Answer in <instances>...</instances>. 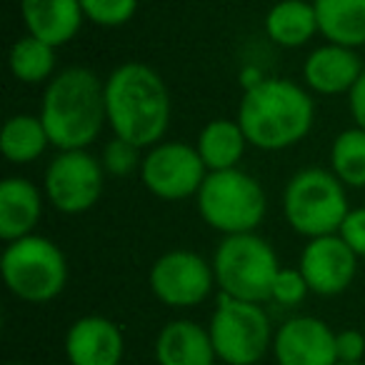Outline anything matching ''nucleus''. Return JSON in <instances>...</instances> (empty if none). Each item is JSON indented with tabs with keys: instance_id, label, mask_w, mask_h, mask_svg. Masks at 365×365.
Here are the masks:
<instances>
[{
	"instance_id": "obj_25",
	"label": "nucleus",
	"mask_w": 365,
	"mask_h": 365,
	"mask_svg": "<svg viewBox=\"0 0 365 365\" xmlns=\"http://www.w3.org/2000/svg\"><path fill=\"white\" fill-rule=\"evenodd\" d=\"M83 16L101 28H120L135 16L138 0H81Z\"/></svg>"
},
{
	"instance_id": "obj_24",
	"label": "nucleus",
	"mask_w": 365,
	"mask_h": 365,
	"mask_svg": "<svg viewBox=\"0 0 365 365\" xmlns=\"http://www.w3.org/2000/svg\"><path fill=\"white\" fill-rule=\"evenodd\" d=\"M330 170L348 188H365V130L348 128L333 140Z\"/></svg>"
},
{
	"instance_id": "obj_10",
	"label": "nucleus",
	"mask_w": 365,
	"mask_h": 365,
	"mask_svg": "<svg viewBox=\"0 0 365 365\" xmlns=\"http://www.w3.org/2000/svg\"><path fill=\"white\" fill-rule=\"evenodd\" d=\"M103 163L88 150H61L43 180L48 203L66 215L91 210L103 195Z\"/></svg>"
},
{
	"instance_id": "obj_5",
	"label": "nucleus",
	"mask_w": 365,
	"mask_h": 365,
	"mask_svg": "<svg viewBox=\"0 0 365 365\" xmlns=\"http://www.w3.org/2000/svg\"><path fill=\"white\" fill-rule=\"evenodd\" d=\"M283 213L290 228L308 240L335 235L350 213L345 185L333 170L305 168L285 185Z\"/></svg>"
},
{
	"instance_id": "obj_30",
	"label": "nucleus",
	"mask_w": 365,
	"mask_h": 365,
	"mask_svg": "<svg viewBox=\"0 0 365 365\" xmlns=\"http://www.w3.org/2000/svg\"><path fill=\"white\" fill-rule=\"evenodd\" d=\"M348 106H350V115L355 120V128H363L365 130V71L358 78V83L353 86V91L348 93Z\"/></svg>"
},
{
	"instance_id": "obj_29",
	"label": "nucleus",
	"mask_w": 365,
	"mask_h": 365,
	"mask_svg": "<svg viewBox=\"0 0 365 365\" xmlns=\"http://www.w3.org/2000/svg\"><path fill=\"white\" fill-rule=\"evenodd\" d=\"M335 353H338V363H363L365 335L353 328L335 333Z\"/></svg>"
},
{
	"instance_id": "obj_31",
	"label": "nucleus",
	"mask_w": 365,
	"mask_h": 365,
	"mask_svg": "<svg viewBox=\"0 0 365 365\" xmlns=\"http://www.w3.org/2000/svg\"><path fill=\"white\" fill-rule=\"evenodd\" d=\"M335 365H365V363H335Z\"/></svg>"
},
{
	"instance_id": "obj_8",
	"label": "nucleus",
	"mask_w": 365,
	"mask_h": 365,
	"mask_svg": "<svg viewBox=\"0 0 365 365\" xmlns=\"http://www.w3.org/2000/svg\"><path fill=\"white\" fill-rule=\"evenodd\" d=\"M210 338L220 363L255 365L273 348L270 318L260 303L220 295L210 318Z\"/></svg>"
},
{
	"instance_id": "obj_26",
	"label": "nucleus",
	"mask_w": 365,
	"mask_h": 365,
	"mask_svg": "<svg viewBox=\"0 0 365 365\" xmlns=\"http://www.w3.org/2000/svg\"><path fill=\"white\" fill-rule=\"evenodd\" d=\"M138 150L133 143L123 140V138H113L106 148H103V168L110 175H130L143 160H138Z\"/></svg>"
},
{
	"instance_id": "obj_15",
	"label": "nucleus",
	"mask_w": 365,
	"mask_h": 365,
	"mask_svg": "<svg viewBox=\"0 0 365 365\" xmlns=\"http://www.w3.org/2000/svg\"><path fill=\"white\" fill-rule=\"evenodd\" d=\"M363 76V63L353 48L328 43L315 48L303 66V78L310 91L320 96H340L350 93L358 78Z\"/></svg>"
},
{
	"instance_id": "obj_16",
	"label": "nucleus",
	"mask_w": 365,
	"mask_h": 365,
	"mask_svg": "<svg viewBox=\"0 0 365 365\" xmlns=\"http://www.w3.org/2000/svg\"><path fill=\"white\" fill-rule=\"evenodd\" d=\"M21 16L28 36L41 38L53 48L71 43L86 21L81 0H21Z\"/></svg>"
},
{
	"instance_id": "obj_27",
	"label": "nucleus",
	"mask_w": 365,
	"mask_h": 365,
	"mask_svg": "<svg viewBox=\"0 0 365 365\" xmlns=\"http://www.w3.org/2000/svg\"><path fill=\"white\" fill-rule=\"evenodd\" d=\"M308 293H310V288H308V283H305L300 268H280L278 275H275L270 300H275V303H280V305H298Z\"/></svg>"
},
{
	"instance_id": "obj_23",
	"label": "nucleus",
	"mask_w": 365,
	"mask_h": 365,
	"mask_svg": "<svg viewBox=\"0 0 365 365\" xmlns=\"http://www.w3.org/2000/svg\"><path fill=\"white\" fill-rule=\"evenodd\" d=\"M8 66L16 81L26 86H38V83L53 81L56 71V48L51 43H43L36 36H23L13 43Z\"/></svg>"
},
{
	"instance_id": "obj_14",
	"label": "nucleus",
	"mask_w": 365,
	"mask_h": 365,
	"mask_svg": "<svg viewBox=\"0 0 365 365\" xmlns=\"http://www.w3.org/2000/svg\"><path fill=\"white\" fill-rule=\"evenodd\" d=\"M66 355L71 365H120L125 338L110 318L83 315L68 328Z\"/></svg>"
},
{
	"instance_id": "obj_6",
	"label": "nucleus",
	"mask_w": 365,
	"mask_h": 365,
	"mask_svg": "<svg viewBox=\"0 0 365 365\" xmlns=\"http://www.w3.org/2000/svg\"><path fill=\"white\" fill-rule=\"evenodd\" d=\"M6 288L23 303L43 305L56 300L68 283L63 250L46 235H26L6 245L0 260Z\"/></svg>"
},
{
	"instance_id": "obj_20",
	"label": "nucleus",
	"mask_w": 365,
	"mask_h": 365,
	"mask_svg": "<svg viewBox=\"0 0 365 365\" xmlns=\"http://www.w3.org/2000/svg\"><path fill=\"white\" fill-rule=\"evenodd\" d=\"M248 145L250 143H248V138H245L240 123L228 120V118L210 120L208 125L200 130L198 143H195V148H198L208 173L238 168L240 158H243Z\"/></svg>"
},
{
	"instance_id": "obj_11",
	"label": "nucleus",
	"mask_w": 365,
	"mask_h": 365,
	"mask_svg": "<svg viewBox=\"0 0 365 365\" xmlns=\"http://www.w3.org/2000/svg\"><path fill=\"white\" fill-rule=\"evenodd\" d=\"M150 290L170 308H193L210 295L215 285L213 263L193 250H170L150 268Z\"/></svg>"
},
{
	"instance_id": "obj_32",
	"label": "nucleus",
	"mask_w": 365,
	"mask_h": 365,
	"mask_svg": "<svg viewBox=\"0 0 365 365\" xmlns=\"http://www.w3.org/2000/svg\"><path fill=\"white\" fill-rule=\"evenodd\" d=\"M6 365H26V363H6Z\"/></svg>"
},
{
	"instance_id": "obj_1",
	"label": "nucleus",
	"mask_w": 365,
	"mask_h": 365,
	"mask_svg": "<svg viewBox=\"0 0 365 365\" xmlns=\"http://www.w3.org/2000/svg\"><path fill=\"white\" fill-rule=\"evenodd\" d=\"M106 115L113 135L135 148L163 143L170 123V96L163 78L145 63L118 66L106 81Z\"/></svg>"
},
{
	"instance_id": "obj_28",
	"label": "nucleus",
	"mask_w": 365,
	"mask_h": 365,
	"mask_svg": "<svg viewBox=\"0 0 365 365\" xmlns=\"http://www.w3.org/2000/svg\"><path fill=\"white\" fill-rule=\"evenodd\" d=\"M338 235L348 243V248L353 250L358 258H365V208L350 210V213L345 215L343 225H340Z\"/></svg>"
},
{
	"instance_id": "obj_4",
	"label": "nucleus",
	"mask_w": 365,
	"mask_h": 365,
	"mask_svg": "<svg viewBox=\"0 0 365 365\" xmlns=\"http://www.w3.org/2000/svg\"><path fill=\"white\" fill-rule=\"evenodd\" d=\"M213 270L220 295L263 305L273 295L280 263L265 238L258 233H238L220 240L213 255Z\"/></svg>"
},
{
	"instance_id": "obj_3",
	"label": "nucleus",
	"mask_w": 365,
	"mask_h": 365,
	"mask_svg": "<svg viewBox=\"0 0 365 365\" xmlns=\"http://www.w3.org/2000/svg\"><path fill=\"white\" fill-rule=\"evenodd\" d=\"M41 120L58 150H88L98 140L106 115V83L88 68H66L48 83Z\"/></svg>"
},
{
	"instance_id": "obj_2",
	"label": "nucleus",
	"mask_w": 365,
	"mask_h": 365,
	"mask_svg": "<svg viewBox=\"0 0 365 365\" xmlns=\"http://www.w3.org/2000/svg\"><path fill=\"white\" fill-rule=\"evenodd\" d=\"M315 120L313 98L288 78H263L245 91L238 123L258 150H288L310 133Z\"/></svg>"
},
{
	"instance_id": "obj_13",
	"label": "nucleus",
	"mask_w": 365,
	"mask_h": 365,
	"mask_svg": "<svg viewBox=\"0 0 365 365\" xmlns=\"http://www.w3.org/2000/svg\"><path fill=\"white\" fill-rule=\"evenodd\" d=\"M278 365H335V333L328 323L313 315L285 320L273 338Z\"/></svg>"
},
{
	"instance_id": "obj_18",
	"label": "nucleus",
	"mask_w": 365,
	"mask_h": 365,
	"mask_svg": "<svg viewBox=\"0 0 365 365\" xmlns=\"http://www.w3.org/2000/svg\"><path fill=\"white\" fill-rule=\"evenodd\" d=\"M43 215V195L28 178H6L0 182V238L13 243L33 235Z\"/></svg>"
},
{
	"instance_id": "obj_19",
	"label": "nucleus",
	"mask_w": 365,
	"mask_h": 365,
	"mask_svg": "<svg viewBox=\"0 0 365 365\" xmlns=\"http://www.w3.org/2000/svg\"><path fill=\"white\" fill-rule=\"evenodd\" d=\"M318 33L343 48L365 46V0H313Z\"/></svg>"
},
{
	"instance_id": "obj_21",
	"label": "nucleus",
	"mask_w": 365,
	"mask_h": 365,
	"mask_svg": "<svg viewBox=\"0 0 365 365\" xmlns=\"http://www.w3.org/2000/svg\"><path fill=\"white\" fill-rule=\"evenodd\" d=\"M265 33L280 48H300L318 33V16L313 3L280 0L265 16Z\"/></svg>"
},
{
	"instance_id": "obj_17",
	"label": "nucleus",
	"mask_w": 365,
	"mask_h": 365,
	"mask_svg": "<svg viewBox=\"0 0 365 365\" xmlns=\"http://www.w3.org/2000/svg\"><path fill=\"white\" fill-rule=\"evenodd\" d=\"M158 365H215L218 355L210 330L193 320H173L155 338Z\"/></svg>"
},
{
	"instance_id": "obj_9",
	"label": "nucleus",
	"mask_w": 365,
	"mask_h": 365,
	"mask_svg": "<svg viewBox=\"0 0 365 365\" xmlns=\"http://www.w3.org/2000/svg\"><path fill=\"white\" fill-rule=\"evenodd\" d=\"M143 185L160 200H185L198 195L208 178L198 148L188 143H158L140 163Z\"/></svg>"
},
{
	"instance_id": "obj_12",
	"label": "nucleus",
	"mask_w": 365,
	"mask_h": 365,
	"mask_svg": "<svg viewBox=\"0 0 365 365\" xmlns=\"http://www.w3.org/2000/svg\"><path fill=\"white\" fill-rule=\"evenodd\" d=\"M300 273L315 295H338L348 290L358 273V255L338 233L308 240L300 255Z\"/></svg>"
},
{
	"instance_id": "obj_22",
	"label": "nucleus",
	"mask_w": 365,
	"mask_h": 365,
	"mask_svg": "<svg viewBox=\"0 0 365 365\" xmlns=\"http://www.w3.org/2000/svg\"><path fill=\"white\" fill-rule=\"evenodd\" d=\"M51 145V138L43 125L41 115H13L6 120L0 133V150L16 165H28L38 160Z\"/></svg>"
},
{
	"instance_id": "obj_33",
	"label": "nucleus",
	"mask_w": 365,
	"mask_h": 365,
	"mask_svg": "<svg viewBox=\"0 0 365 365\" xmlns=\"http://www.w3.org/2000/svg\"><path fill=\"white\" fill-rule=\"evenodd\" d=\"M215 365H228V363H220V360H218V363H215Z\"/></svg>"
},
{
	"instance_id": "obj_7",
	"label": "nucleus",
	"mask_w": 365,
	"mask_h": 365,
	"mask_svg": "<svg viewBox=\"0 0 365 365\" xmlns=\"http://www.w3.org/2000/svg\"><path fill=\"white\" fill-rule=\"evenodd\" d=\"M195 198L200 218L223 235L255 233L268 210L260 182L240 168L208 173Z\"/></svg>"
}]
</instances>
